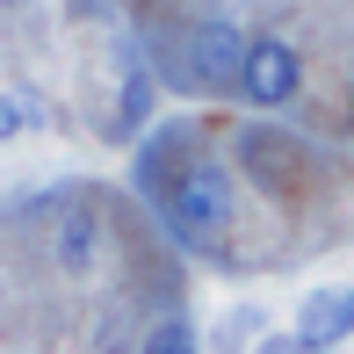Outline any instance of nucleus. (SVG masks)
<instances>
[{"mask_svg": "<svg viewBox=\"0 0 354 354\" xmlns=\"http://www.w3.org/2000/svg\"><path fill=\"white\" fill-rule=\"evenodd\" d=\"M232 87L246 94L253 109H282V102H297V87H304V58L289 51L282 37H246V58H239Z\"/></svg>", "mask_w": 354, "mask_h": 354, "instance_id": "f03ea898", "label": "nucleus"}, {"mask_svg": "<svg viewBox=\"0 0 354 354\" xmlns=\"http://www.w3.org/2000/svg\"><path fill=\"white\" fill-rule=\"evenodd\" d=\"M22 123H29V109L15 102V94H0V145H8V138H22Z\"/></svg>", "mask_w": 354, "mask_h": 354, "instance_id": "6e6552de", "label": "nucleus"}, {"mask_svg": "<svg viewBox=\"0 0 354 354\" xmlns=\"http://www.w3.org/2000/svg\"><path fill=\"white\" fill-rule=\"evenodd\" d=\"M253 354H333V347H311V340H297V333H268Z\"/></svg>", "mask_w": 354, "mask_h": 354, "instance_id": "0eeeda50", "label": "nucleus"}, {"mask_svg": "<svg viewBox=\"0 0 354 354\" xmlns=\"http://www.w3.org/2000/svg\"><path fill=\"white\" fill-rule=\"evenodd\" d=\"M188 58H196V80L232 87V80H239V58H246V37H239L232 22H203L196 37H188Z\"/></svg>", "mask_w": 354, "mask_h": 354, "instance_id": "20e7f679", "label": "nucleus"}, {"mask_svg": "<svg viewBox=\"0 0 354 354\" xmlns=\"http://www.w3.org/2000/svg\"><path fill=\"white\" fill-rule=\"evenodd\" d=\"M167 224H174V239H188V246H210V239L232 224V174L224 167H188V174H174V188H167Z\"/></svg>", "mask_w": 354, "mask_h": 354, "instance_id": "f257e3e1", "label": "nucleus"}, {"mask_svg": "<svg viewBox=\"0 0 354 354\" xmlns=\"http://www.w3.org/2000/svg\"><path fill=\"white\" fill-rule=\"evenodd\" d=\"M347 333H354V289H311V297L297 304V340L340 347Z\"/></svg>", "mask_w": 354, "mask_h": 354, "instance_id": "7ed1b4c3", "label": "nucleus"}, {"mask_svg": "<svg viewBox=\"0 0 354 354\" xmlns=\"http://www.w3.org/2000/svg\"><path fill=\"white\" fill-rule=\"evenodd\" d=\"M138 354H196V326H188V318H159Z\"/></svg>", "mask_w": 354, "mask_h": 354, "instance_id": "423d86ee", "label": "nucleus"}, {"mask_svg": "<svg viewBox=\"0 0 354 354\" xmlns=\"http://www.w3.org/2000/svg\"><path fill=\"white\" fill-rule=\"evenodd\" d=\"M58 261H66L73 275L94 261V217H87V210H73L66 224H58Z\"/></svg>", "mask_w": 354, "mask_h": 354, "instance_id": "39448f33", "label": "nucleus"}]
</instances>
